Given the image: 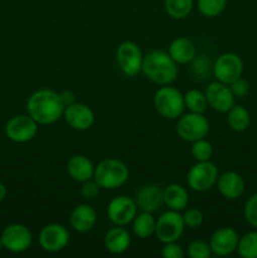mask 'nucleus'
Segmentation results:
<instances>
[{
	"instance_id": "f257e3e1",
	"label": "nucleus",
	"mask_w": 257,
	"mask_h": 258,
	"mask_svg": "<svg viewBox=\"0 0 257 258\" xmlns=\"http://www.w3.org/2000/svg\"><path fill=\"white\" fill-rule=\"evenodd\" d=\"M59 93L52 90H38L30 95L27 102L28 115L38 125H50L59 120L65 112Z\"/></svg>"
},
{
	"instance_id": "f03ea898",
	"label": "nucleus",
	"mask_w": 257,
	"mask_h": 258,
	"mask_svg": "<svg viewBox=\"0 0 257 258\" xmlns=\"http://www.w3.org/2000/svg\"><path fill=\"white\" fill-rule=\"evenodd\" d=\"M141 72L156 85H170L178 76V67L169 53L151 50L144 57Z\"/></svg>"
},
{
	"instance_id": "7ed1b4c3",
	"label": "nucleus",
	"mask_w": 257,
	"mask_h": 258,
	"mask_svg": "<svg viewBox=\"0 0 257 258\" xmlns=\"http://www.w3.org/2000/svg\"><path fill=\"white\" fill-rule=\"evenodd\" d=\"M130 171L127 165L117 159H105L95 166L93 179L102 189H117L127 181Z\"/></svg>"
},
{
	"instance_id": "20e7f679",
	"label": "nucleus",
	"mask_w": 257,
	"mask_h": 258,
	"mask_svg": "<svg viewBox=\"0 0 257 258\" xmlns=\"http://www.w3.org/2000/svg\"><path fill=\"white\" fill-rule=\"evenodd\" d=\"M154 107L159 115L168 120H176L183 115L185 108L184 95L175 87H161L154 96Z\"/></svg>"
},
{
	"instance_id": "39448f33",
	"label": "nucleus",
	"mask_w": 257,
	"mask_h": 258,
	"mask_svg": "<svg viewBox=\"0 0 257 258\" xmlns=\"http://www.w3.org/2000/svg\"><path fill=\"white\" fill-rule=\"evenodd\" d=\"M218 168L216 164L208 161H198L196 165L191 166L186 175V183L189 188L194 191H203L209 190L218 179Z\"/></svg>"
},
{
	"instance_id": "423d86ee",
	"label": "nucleus",
	"mask_w": 257,
	"mask_h": 258,
	"mask_svg": "<svg viewBox=\"0 0 257 258\" xmlns=\"http://www.w3.org/2000/svg\"><path fill=\"white\" fill-rule=\"evenodd\" d=\"M209 133V122L203 113L189 112L179 117L176 123V134L188 143L204 139Z\"/></svg>"
},
{
	"instance_id": "0eeeda50",
	"label": "nucleus",
	"mask_w": 257,
	"mask_h": 258,
	"mask_svg": "<svg viewBox=\"0 0 257 258\" xmlns=\"http://www.w3.org/2000/svg\"><path fill=\"white\" fill-rule=\"evenodd\" d=\"M185 223L178 211H168L156 221L155 234L161 243L176 242L184 233Z\"/></svg>"
},
{
	"instance_id": "6e6552de",
	"label": "nucleus",
	"mask_w": 257,
	"mask_h": 258,
	"mask_svg": "<svg viewBox=\"0 0 257 258\" xmlns=\"http://www.w3.org/2000/svg\"><path fill=\"white\" fill-rule=\"evenodd\" d=\"M116 60L123 75L133 77L141 72L144 55L136 43L123 42L116 50Z\"/></svg>"
},
{
	"instance_id": "1a4fd4ad",
	"label": "nucleus",
	"mask_w": 257,
	"mask_h": 258,
	"mask_svg": "<svg viewBox=\"0 0 257 258\" xmlns=\"http://www.w3.org/2000/svg\"><path fill=\"white\" fill-rule=\"evenodd\" d=\"M243 72V62L236 53H223L216 59L213 64V75L217 81L231 85L239 78Z\"/></svg>"
},
{
	"instance_id": "9d476101",
	"label": "nucleus",
	"mask_w": 257,
	"mask_h": 258,
	"mask_svg": "<svg viewBox=\"0 0 257 258\" xmlns=\"http://www.w3.org/2000/svg\"><path fill=\"white\" fill-rule=\"evenodd\" d=\"M38 133V123L29 115H18L10 118L5 125V135L14 143H28Z\"/></svg>"
},
{
	"instance_id": "9b49d317",
	"label": "nucleus",
	"mask_w": 257,
	"mask_h": 258,
	"mask_svg": "<svg viewBox=\"0 0 257 258\" xmlns=\"http://www.w3.org/2000/svg\"><path fill=\"white\" fill-rule=\"evenodd\" d=\"M0 236L4 243V248L13 253H22L32 246V232L23 224H10L3 231Z\"/></svg>"
},
{
	"instance_id": "f8f14e48",
	"label": "nucleus",
	"mask_w": 257,
	"mask_h": 258,
	"mask_svg": "<svg viewBox=\"0 0 257 258\" xmlns=\"http://www.w3.org/2000/svg\"><path fill=\"white\" fill-rule=\"evenodd\" d=\"M135 199L126 196L115 197L107 206V217L116 226H126L131 223L138 214Z\"/></svg>"
},
{
	"instance_id": "ddd939ff",
	"label": "nucleus",
	"mask_w": 257,
	"mask_h": 258,
	"mask_svg": "<svg viewBox=\"0 0 257 258\" xmlns=\"http://www.w3.org/2000/svg\"><path fill=\"white\" fill-rule=\"evenodd\" d=\"M70 242V232L62 224L52 223L39 232V244L47 252H59Z\"/></svg>"
},
{
	"instance_id": "4468645a",
	"label": "nucleus",
	"mask_w": 257,
	"mask_h": 258,
	"mask_svg": "<svg viewBox=\"0 0 257 258\" xmlns=\"http://www.w3.org/2000/svg\"><path fill=\"white\" fill-rule=\"evenodd\" d=\"M206 97L208 101V106H211L217 112H228L234 106V96L232 93L231 88L226 83H222L219 81L209 83L206 88Z\"/></svg>"
},
{
	"instance_id": "2eb2a0df",
	"label": "nucleus",
	"mask_w": 257,
	"mask_h": 258,
	"mask_svg": "<svg viewBox=\"0 0 257 258\" xmlns=\"http://www.w3.org/2000/svg\"><path fill=\"white\" fill-rule=\"evenodd\" d=\"M239 236L233 228L231 227H223L219 228L212 234L209 239V246H211L212 253L216 256H228L233 253L238 246Z\"/></svg>"
},
{
	"instance_id": "dca6fc26",
	"label": "nucleus",
	"mask_w": 257,
	"mask_h": 258,
	"mask_svg": "<svg viewBox=\"0 0 257 258\" xmlns=\"http://www.w3.org/2000/svg\"><path fill=\"white\" fill-rule=\"evenodd\" d=\"M63 117L71 127L78 131L88 130L95 122V113L91 107L80 102L67 106L63 112Z\"/></svg>"
},
{
	"instance_id": "f3484780",
	"label": "nucleus",
	"mask_w": 257,
	"mask_h": 258,
	"mask_svg": "<svg viewBox=\"0 0 257 258\" xmlns=\"http://www.w3.org/2000/svg\"><path fill=\"white\" fill-rule=\"evenodd\" d=\"M135 202L138 208L143 212L154 213L164 204L163 189L156 184H145L136 191Z\"/></svg>"
},
{
	"instance_id": "a211bd4d",
	"label": "nucleus",
	"mask_w": 257,
	"mask_h": 258,
	"mask_svg": "<svg viewBox=\"0 0 257 258\" xmlns=\"http://www.w3.org/2000/svg\"><path fill=\"white\" fill-rule=\"evenodd\" d=\"M217 188L223 198L234 201L244 191V180L236 171H226L217 179Z\"/></svg>"
},
{
	"instance_id": "6ab92c4d",
	"label": "nucleus",
	"mask_w": 257,
	"mask_h": 258,
	"mask_svg": "<svg viewBox=\"0 0 257 258\" xmlns=\"http://www.w3.org/2000/svg\"><path fill=\"white\" fill-rule=\"evenodd\" d=\"M97 221L96 211L88 204H80L72 211L70 217V223L75 231L80 233L90 232L95 227Z\"/></svg>"
},
{
	"instance_id": "aec40b11",
	"label": "nucleus",
	"mask_w": 257,
	"mask_h": 258,
	"mask_svg": "<svg viewBox=\"0 0 257 258\" xmlns=\"http://www.w3.org/2000/svg\"><path fill=\"white\" fill-rule=\"evenodd\" d=\"M67 171L71 178L77 183H83L93 178L95 166L85 155H75L68 160Z\"/></svg>"
},
{
	"instance_id": "412c9836",
	"label": "nucleus",
	"mask_w": 257,
	"mask_h": 258,
	"mask_svg": "<svg viewBox=\"0 0 257 258\" xmlns=\"http://www.w3.org/2000/svg\"><path fill=\"white\" fill-rule=\"evenodd\" d=\"M105 247L110 253L121 254L128 249L131 244V236L122 226L110 229L105 236Z\"/></svg>"
},
{
	"instance_id": "4be33fe9",
	"label": "nucleus",
	"mask_w": 257,
	"mask_h": 258,
	"mask_svg": "<svg viewBox=\"0 0 257 258\" xmlns=\"http://www.w3.org/2000/svg\"><path fill=\"white\" fill-rule=\"evenodd\" d=\"M169 55L173 58L175 63L185 64V63L191 62L196 57V45L189 38H175L169 47Z\"/></svg>"
},
{
	"instance_id": "5701e85b",
	"label": "nucleus",
	"mask_w": 257,
	"mask_h": 258,
	"mask_svg": "<svg viewBox=\"0 0 257 258\" xmlns=\"http://www.w3.org/2000/svg\"><path fill=\"white\" fill-rule=\"evenodd\" d=\"M164 204L171 211H184L188 207L189 194L184 186L179 184H170L163 190Z\"/></svg>"
},
{
	"instance_id": "b1692460",
	"label": "nucleus",
	"mask_w": 257,
	"mask_h": 258,
	"mask_svg": "<svg viewBox=\"0 0 257 258\" xmlns=\"http://www.w3.org/2000/svg\"><path fill=\"white\" fill-rule=\"evenodd\" d=\"M156 221L150 212H143L140 214H136L133 221V231L134 234L139 238H149L155 233Z\"/></svg>"
},
{
	"instance_id": "393cba45",
	"label": "nucleus",
	"mask_w": 257,
	"mask_h": 258,
	"mask_svg": "<svg viewBox=\"0 0 257 258\" xmlns=\"http://www.w3.org/2000/svg\"><path fill=\"white\" fill-rule=\"evenodd\" d=\"M227 122H228L229 127L237 133H242V131L247 130L251 122V116H249L248 111L243 107V106L234 105L231 110L228 111V116H227Z\"/></svg>"
},
{
	"instance_id": "a878e982",
	"label": "nucleus",
	"mask_w": 257,
	"mask_h": 258,
	"mask_svg": "<svg viewBox=\"0 0 257 258\" xmlns=\"http://www.w3.org/2000/svg\"><path fill=\"white\" fill-rule=\"evenodd\" d=\"M184 105L190 112L204 113L208 107L206 93L201 92L199 90H190L184 95Z\"/></svg>"
},
{
	"instance_id": "bb28decb",
	"label": "nucleus",
	"mask_w": 257,
	"mask_h": 258,
	"mask_svg": "<svg viewBox=\"0 0 257 258\" xmlns=\"http://www.w3.org/2000/svg\"><path fill=\"white\" fill-rule=\"evenodd\" d=\"M165 12L174 19H183L190 14L193 9V0H165Z\"/></svg>"
},
{
	"instance_id": "cd10ccee",
	"label": "nucleus",
	"mask_w": 257,
	"mask_h": 258,
	"mask_svg": "<svg viewBox=\"0 0 257 258\" xmlns=\"http://www.w3.org/2000/svg\"><path fill=\"white\" fill-rule=\"evenodd\" d=\"M236 251L242 258H257V231H251L239 237Z\"/></svg>"
},
{
	"instance_id": "c85d7f7f",
	"label": "nucleus",
	"mask_w": 257,
	"mask_h": 258,
	"mask_svg": "<svg viewBox=\"0 0 257 258\" xmlns=\"http://www.w3.org/2000/svg\"><path fill=\"white\" fill-rule=\"evenodd\" d=\"M198 9L204 17H218L226 9L227 0H197Z\"/></svg>"
},
{
	"instance_id": "c756f323",
	"label": "nucleus",
	"mask_w": 257,
	"mask_h": 258,
	"mask_svg": "<svg viewBox=\"0 0 257 258\" xmlns=\"http://www.w3.org/2000/svg\"><path fill=\"white\" fill-rule=\"evenodd\" d=\"M190 153L197 161H208L213 155V146L209 141L201 139V140L194 141Z\"/></svg>"
},
{
	"instance_id": "7c9ffc66",
	"label": "nucleus",
	"mask_w": 257,
	"mask_h": 258,
	"mask_svg": "<svg viewBox=\"0 0 257 258\" xmlns=\"http://www.w3.org/2000/svg\"><path fill=\"white\" fill-rule=\"evenodd\" d=\"M211 254V246L207 242L202 241V239H196L189 243L188 256L190 258H209Z\"/></svg>"
},
{
	"instance_id": "2f4dec72",
	"label": "nucleus",
	"mask_w": 257,
	"mask_h": 258,
	"mask_svg": "<svg viewBox=\"0 0 257 258\" xmlns=\"http://www.w3.org/2000/svg\"><path fill=\"white\" fill-rule=\"evenodd\" d=\"M244 219L249 226L257 228V193L249 197L248 201L244 204Z\"/></svg>"
},
{
	"instance_id": "473e14b6",
	"label": "nucleus",
	"mask_w": 257,
	"mask_h": 258,
	"mask_svg": "<svg viewBox=\"0 0 257 258\" xmlns=\"http://www.w3.org/2000/svg\"><path fill=\"white\" fill-rule=\"evenodd\" d=\"M100 189L101 186L98 185L97 181L93 179V180H87V181H83L82 185H81V196H82V198L87 199V201H92V199H95L96 197L100 194Z\"/></svg>"
},
{
	"instance_id": "72a5a7b5",
	"label": "nucleus",
	"mask_w": 257,
	"mask_h": 258,
	"mask_svg": "<svg viewBox=\"0 0 257 258\" xmlns=\"http://www.w3.org/2000/svg\"><path fill=\"white\" fill-rule=\"evenodd\" d=\"M184 223H185V227H189V228H197V227L201 226L203 223V213H202L199 209L191 208L185 211V213L183 214Z\"/></svg>"
},
{
	"instance_id": "f704fd0d",
	"label": "nucleus",
	"mask_w": 257,
	"mask_h": 258,
	"mask_svg": "<svg viewBox=\"0 0 257 258\" xmlns=\"http://www.w3.org/2000/svg\"><path fill=\"white\" fill-rule=\"evenodd\" d=\"M161 256L164 258H183L184 251L180 244L176 242H169V243H164Z\"/></svg>"
},
{
	"instance_id": "c9c22d12",
	"label": "nucleus",
	"mask_w": 257,
	"mask_h": 258,
	"mask_svg": "<svg viewBox=\"0 0 257 258\" xmlns=\"http://www.w3.org/2000/svg\"><path fill=\"white\" fill-rule=\"evenodd\" d=\"M231 88L232 93H233L234 97H244V96L248 93L249 91V85L246 80H243L242 77L237 78L236 81L228 85Z\"/></svg>"
},
{
	"instance_id": "e433bc0d",
	"label": "nucleus",
	"mask_w": 257,
	"mask_h": 258,
	"mask_svg": "<svg viewBox=\"0 0 257 258\" xmlns=\"http://www.w3.org/2000/svg\"><path fill=\"white\" fill-rule=\"evenodd\" d=\"M59 97H60V100H62L65 107H67V106L72 105V103L76 102V101H75V98H76L75 93H73L72 91H70V90H66V91H63V92H60Z\"/></svg>"
},
{
	"instance_id": "4c0bfd02",
	"label": "nucleus",
	"mask_w": 257,
	"mask_h": 258,
	"mask_svg": "<svg viewBox=\"0 0 257 258\" xmlns=\"http://www.w3.org/2000/svg\"><path fill=\"white\" fill-rule=\"evenodd\" d=\"M7 193H8L7 186H5L3 183H0V203L7 198Z\"/></svg>"
},
{
	"instance_id": "58836bf2",
	"label": "nucleus",
	"mask_w": 257,
	"mask_h": 258,
	"mask_svg": "<svg viewBox=\"0 0 257 258\" xmlns=\"http://www.w3.org/2000/svg\"><path fill=\"white\" fill-rule=\"evenodd\" d=\"M4 248V243H3V239H2V236H0V249Z\"/></svg>"
}]
</instances>
